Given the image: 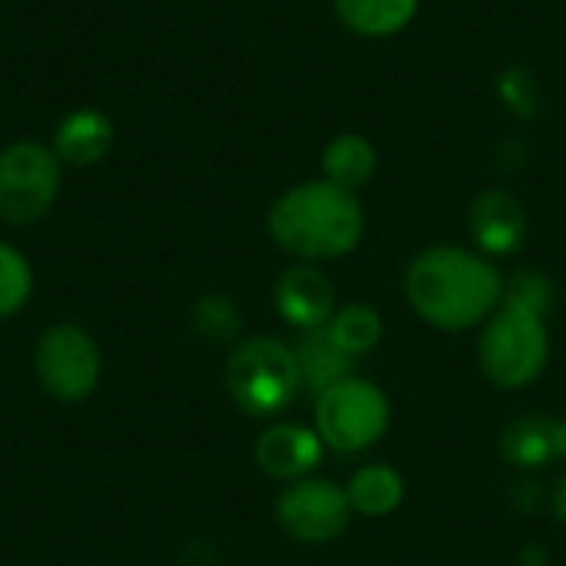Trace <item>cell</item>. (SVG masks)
Instances as JSON below:
<instances>
[{
	"mask_svg": "<svg viewBox=\"0 0 566 566\" xmlns=\"http://www.w3.org/2000/svg\"><path fill=\"white\" fill-rule=\"evenodd\" d=\"M497 99L517 119H534L544 109L541 80L527 66H507V70H501V76H497Z\"/></svg>",
	"mask_w": 566,
	"mask_h": 566,
	"instance_id": "obj_19",
	"label": "cell"
},
{
	"mask_svg": "<svg viewBox=\"0 0 566 566\" xmlns=\"http://www.w3.org/2000/svg\"><path fill=\"white\" fill-rule=\"evenodd\" d=\"M275 308L289 325H295L302 332L325 328L335 315V285L312 262H298L279 275Z\"/></svg>",
	"mask_w": 566,
	"mask_h": 566,
	"instance_id": "obj_10",
	"label": "cell"
},
{
	"mask_svg": "<svg viewBox=\"0 0 566 566\" xmlns=\"http://www.w3.org/2000/svg\"><path fill=\"white\" fill-rule=\"evenodd\" d=\"M388 421H391L388 398L371 381L345 378L318 395L315 424L322 444H328L332 451L352 454L371 448L375 441L385 438Z\"/></svg>",
	"mask_w": 566,
	"mask_h": 566,
	"instance_id": "obj_6",
	"label": "cell"
},
{
	"mask_svg": "<svg viewBox=\"0 0 566 566\" xmlns=\"http://www.w3.org/2000/svg\"><path fill=\"white\" fill-rule=\"evenodd\" d=\"M322 438L302 424H275L255 441V464L279 481H302L322 461Z\"/></svg>",
	"mask_w": 566,
	"mask_h": 566,
	"instance_id": "obj_11",
	"label": "cell"
},
{
	"mask_svg": "<svg viewBox=\"0 0 566 566\" xmlns=\"http://www.w3.org/2000/svg\"><path fill=\"white\" fill-rule=\"evenodd\" d=\"M33 292V272L23 252L10 242H0V318L17 315Z\"/></svg>",
	"mask_w": 566,
	"mask_h": 566,
	"instance_id": "obj_20",
	"label": "cell"
},
{
	"mask_svg": "<svg viewBox=\"0 0 566 566\" xmlns=\"http://www.w3.org/2000/svg\"><path fill=\"white\" fill-rule=\"evenodd\" d=\"M226 388L252 418H272L285 411L302 388L295 352L269 335L242 342L226 361Z\"/></svg>",
	"mask_w": 566,
	"mask_h": 566,
	"instance_id": "obj_3",
	"label": "cell"
},
{
	"mask_svg": "<svg viewBox=\"0 0 566 566\" xmlns=\"http://www.w3.org/2000/svg\"><path fill=\"white\" fill-rule=\"evenodd\" d=\"M501 451L511 464L517 468H544L566 458V424L544 418V415H527L507 424Z\"/></svg>",
	"mask_w": 566,
	"mask_h": 566,
	"instance_id": "obj_13",
	"label": "cell"
},
{
	"mask_svg": "<svg viewBox=\"0 0 566 566\" xmlns=\"http://www.w3.org/2000/svg\"><path fill=\"white\" fill-rule=\"evenodd\" d=\"M269 239L298 262H332L358 249L365 209L358 192L328 179H308L285 189L265 216Z\"/></svg>",
	"mask_w": 566,
	"mask_h": 566,
	"instance_id": "obj_2",
	"label": "cell"
},
{
	"mask_svg": "<svg viewBox=\"0 0 566 566\" xmlns=\"http://www.w3.org/2000/svg\"><path fill=\"white\" fill-rule=\"evenodd\" d=\"M554 514H557V517L566 524V474H564V481L557 484V494H554Z\"/></svg>",
	"mask_w": 566,
	"mask_h": 566,
	"instance_id": "obj_23",
	"label": "cell"
},
{
	"mask_svg": "<svg viewBox=\"0 0 566 566\" xmlns=\"http://www.w3.org/2000/svg\"><path fill=\"white\" fill-rule=\"evenodd\" d=\"M378 172V149L361 133H338L322 149V179L358 192Z\"/></svg>",
	"mask_w": 566,
	"mask_h": 566,
	"instance_id": "obj_15",
	"label": "cell"
},
{
	"mask_svg": "<svg viewBox=\"0 0 566 566\" xmlns=\"http://www.w3.org/2000/svg\"><path fill=\"white\" fill-rule=\"evenodd\" d=\"M63 163L53 146L20 139L0 149V219L7 226H33L56 202Z\"/></svg>",
	"mask_w": 566,
	"mask_h": 566,
	"instance_id": "obj_5",
	"label": "cell"
},
{
	"mask_svg": "<svg viewBox=\"0 0 566 566\" xmlns=\"http://www.w3.org/2000/svg\"><path fill=\"white\" fill-rule=\"evenodd\" d=\"M405 295L428 325L461 332L481 325L501 305L504 279L488 255L441 242L408 262Z\"/></svg>",
	"mask_w": 566,
	"mask_h": 566,
	"instance_id": "obj_1",
	"label": "cell"
},
{
	"mask_svg": "<svg viewBox=\"0 0 566 566\" xmlns=\"http://www.w3.org/2000/svg\"><path fill=\"white\" fill-rule=\"evenodd\" d=\"M103 371L99 345L80 325H50L33 348V375L56 401H83L96 391Z\"/></svg>",
	"mask_w": 566,
	"mask_h": 566,
	"instance_id": "obj_7",
	"label": "cell"
},
{
	"mask_svg": "<svg viewBox=\"0 0 566 566\" xmlns=\"http://www.w3.org/2000/svg\"><path fill=\"white\" fill-rule=\"evenodd\" d=\"M192 325L209 342H229L239 332V312L226 295H206V298L196 302Z\"/></svg>",
	"mask_w": 566,
	"mask_h": 566,
	"instance_id": "obj_21",
	"label": "cell"
},
{
	"mask_svg": "<svg viewBox=\"0 0 566 566\" xmlns=\"http://www.w3.org/2000/svg\"><path fill=\"white\" fill-rule=\"evenodd\" d=\"M332 10L348 33L361 40H388L415 23L421 0H332Z\"/></svg>",
	"mask_w": 566,
	"mask_h": 566,
	"instance_id": "obj_14",
	"label": "cell"
},
{
	"mask_svg": "<svg viewBox=\"0 0 566 566\" xmlns=\"http://www.w3.org/2000/svg\"><path fill=\"white\" fill-rule=\"evenodd\" d=\"M551 358V338L544 328V315L527 308L504 305L481 335V368L484 375L504 388L517 391L541 378Z\"/></svg>",
	"mask_w": 566,
	"mask_h": 566,
	"instance_id": "obj_4",
	"label": "cell"
},
{
	"mask_svg": "<svg viewBox=\"0 0 566 566\" xmlns=\"http://www.w3.org/2000/svg\"><path fill=\"white\" fill-rule=\"evenodd\" d=\"M325 328L335 338V345L352 358L375 352L385 335V322L371 305H345L332 315V322Z\"/></svg>",
	"mask_w": 566,
	"mask_h": 566,
	"instance_id": "obj_18",
	"label": "cell"
},
{
	"mask_svg": "<svg viewBox=\"0 0 566 566\" xmlns=\"http://www.w3.org/2000/svg\"><path fill=\"white\" fill-rule=\"evenodd\" d=\"M504 305H514V308H527L534 315H547L551 305H554V285L544 272H517L511 279V285L504 289Z\"/></svg>",
	"mask_w": 566,
	"mask_h": 566,
	"instance_id": "obj_22",
	"label": "cell"
},
{
	"mask_svg": "<svg viewBox=\"0 0 566 566\" xmlns=\"http://www.w3.org/2000/svg\"><path fill=\"white\" fill-rule=\"evenodd\" d=\"M113 149V123L99 109H73L53 129V153L63 166H93Z\"/></svg>",
	"mask_w": 566,
	"mask_h": 566,
	"instance_id": "obj_12",
	"label": "cell"
},
{
	"mask_svg": "<svg viewBox=\"0 0 566 566\" xmlns=\"http://www.w3.org/2000/svg\"><path fill=\"white\" fill-rule=\"evenodd\" d=\"M279 527L298 544H328L352 521L348 494L332 481H295L275 501Z\"/></svg>",
	"mask_w": 566,
	"mask_h": 566,
	"instance_id": "obj_8",
	"label": "cell"
},
{
	"mask_svg": "<svg viewBox=\"0 0 566 566\" xmlns=\"http://www.w3.org/2000/svg\"><path fill=\"white\" fill-rule=\"evenodd\" d=\"M348 504L361 517H388L401 507L405 501V481L398 471L385 464H368L361 468L352 484H348Z\"/></svg>",
	"mask_w": 566,
	"mask_h": 566,
	"instance_id": "obj_17",
	"label": "cell"
},
{
	"mask_svg": "<svg viewBox=\"0 0 566 566\" xmlns=\"http://www.w3.org/2000/svg\"><path fill=\"white\" fill-rule=\"evenodd\" d=\"M468 229L481 255H514L527 239V209L514 192L491 186L474 196L468 209Z\"/></svg>",
	"mask_w": 566,
	"mask_h": 566,
	"instance_id": "obj_9",
	"label": "cell"
},
{
	"mask_svg": "<svg viewBox=\"0 0 566 566\" xmlns=\"http://www.w3.org/2000/svg\"><path fill=\"white\" fill-rule=\"evenodd\" d=\"M295 352V361H298V375H302V385L312 388V391H328L332 385L352 378L348 368H352V355H345L335 338L328 335V328H315V332H302L298 345L292 348Z\"/></svg>",
	"mask_w": 566,
	"mask_h": 566,
	"instance_id": "obj_16",
	"label": "cell"
}]
</instances>
